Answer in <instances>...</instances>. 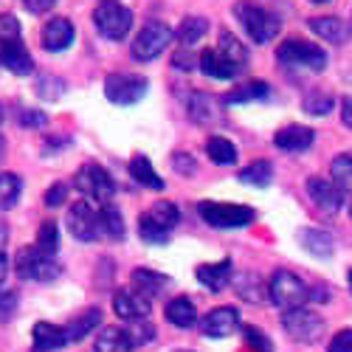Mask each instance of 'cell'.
<instances>
[{
  "label": "cell",
  "instance_id": "22",
  "mask_svg": "<svg viewBox=\"0 0 352 352\" xmlns=\"http://www.w3.org/2000/svg\"><path fill=\"white\" fill-rule=\"evenodd\" d=\"M299 243H302V248L307 254H313L318 259H330L333 256V248H336L333 237H330L327 231H321V228H302L299 231Z\"/></svg>",
  "mask_w": 352,
  "mask_h": 352
},
{
  "label": "cell",
  "instance_id": "39",
  "mask_svg": "<svg viewBox=\"0 0 352 352\" xmlns=\"http://www.w3.org/2000/svg\"><path fill=\"white\" fill-rule=\"evenodd\" d=\"M37 248L45 254V256H54L60 251V228H56L54 220H45L40 228H37Z\"/></svg>",
  "mask_w": 352,
  "mask_h": 352
},
{
  "label": "cell",
  "instance_id": "1",
  "mask_svg": "<svg viewBox=\"0 0 352 352\" xmlns=\"http://www.w3.org/2000/svg\"><path fill=\"white\" fill-rule=\"evenodd\" d=\"M234 17L240 20V25L245 28V34L256 43V45H265L271 43L276 34H279V17L268 9H262L259 3L254 0H240L237 6H234Z\"/></svg>",
  "mask_w": 352,
  "mask_h": 352
},
{
  "label": "cell",
  "instance_id": "8",
  "mask_svg": "<svg viewBox=\"0 0 352 352\" xmlns=\"http://www.w3.org/2000/svg\"><path fill=\"white\" fill-rule=\"evenodd\" d=\"M74 186L94 203H102V206H110L113 200V192H116V184L110 178V172L99 164H85L79 166L76 178H74Z\"/></svg>",
  "mask_w": 352,
  "mask_h": 352
},
{
  "label": "cell",
  "instance_id": "32",
  "mask_svg": "<svg viewBox=\"0 0 352 352\" xmlns=\"http://www.w3.org/2000/svg\"><path fill=\"white\" fill-rule=\"evenodd\" d=\"M99 324H102V310H87V313H82L79 318H74L71 324L65 327V338H68V344L82 341L87 333H94Z\"/></svg>",
  "mask_w": 352,
  "mask_h": 352
},
{
  "label": "cell",
  "instance_id": "43",
  "mask_svg": "<svg viewBox=\"0 0 352 352\" xmlns=\"http://www.w3.org/2000/svg\"><path fill=\"white\" fill-rule=\"evenodd\" d=\"M243 338H245V344H248L254 352H274L271 338L262 333L259 327H254V324H245V327H243Z\"/></svg>",
  "mask_w": 352,
  "mask_h": 352
},
{
  "label": "cell",
  "instance_id": "34",
  "mask_svg": "<svg viewBox=\"0 0 352 352\" xmlns=\"http://www.w3.org/2000/svg\"><path fill=\"white\" fill-rule=\"evenodd\" d=\"M99 223H102V234L104 237H110V240H124V234H127V226H124V217H122V212L116 209V206H104L102 212H99Z\"/></svg>",
  "mask_w": 352,
  "mask_h": 352
},
{
  "label": "cell",
  "instance_id": "3",
  "mask_svg": "<svg viewBox=\"0 0 352 352\" xmlns=\"http://www.w3.org/2000/svg\"><path fill=\"white\" fill-rule=\"evenodd\" d=\"M14 271L20 279H28V282H54L60 279L63 265L54 256H45L37 245H25L17 251Z\"/></svg>",
  "mask_w": 352,
  "mask_h": 352
},
{
  "label": "cell",
  "instance_id": "53",
  "mask_svg": "<svg viewBox=\"0 0 352 352\" xmlns=\"http://www.w3.org/2000/svg\"><path fill=\"white\" fill-rule=\"evenodd\" d=\"M341 122H344V127L352 130V96H344V102H341Z\"/></svg>",
  "mask_w": 352,
  "mask_h": 352
},
{
  "label": "cell",
  "instance_id": "15",
  "mask_svg": "<svg viewBox=\"0 0 352 352\" xmlns=\"http://www.w3.org/2000/svg\"><path fill=\"white\" fill-rule=\"evenodd\" d=\"M237 327H240L237 307H214L212 313L203 316V321H200L203 336H209V338H226V336H231Z\"/></svg>",
  "mask_w": 352,
  "mask_h": 352
},
{
  "label": "cell",
  "instance_id": "54",
  "mask_svg": "<svg viewBox=\"0 0 352 352\" xmlns=\"http://www.w3.org/2000/svg\"><path fill=\"white\" fill-rule=\"evenodd\" d=\"M6 268H9V262H6V256L0 254V285H3V276H6Z\"/></svg>",
  "mask_w": 352,
  "mask_h": 352
},
{
  "label": "cell",
  "instance_id": "33",
  "mask_svg": "<svg viewBox=\"0 0 352 352\" xmlns=\"http://www.w3.org/2000/svg\"><path fill=\"white\" fill-rule=\"evenodd\" d=\"M240 184H245V186H256V189H262V186H268L271 181H274V166H271V161H254V164H248L245 169H240Z\"/></svg>",
  "mask_w": 352,
  "mask_h": 352
},
{
  "label": "cell",
  "instance_id": "12",
  "mask_svg": "<svg viewBox=\"0 0 352 352\" xmlns=\"http://www.w3.org/2000/svg\"><path fill=\"white\" fill-rule=\"evenodd\" d=\"M113 310H116V316L124 318V321H141V318L150 316L153 299L146 296V293H141L138 287H124V290L116 293Z\"/></svg>",
  "mask_w": 352,
  "mask_h": 352
},
{
  "label": "cell",
  "instance_id": "25",
  "mask_svg": "<svg viewBox=\"0 0 352 352\" xmlns=\"http://www.w3.org/2000/svg\"><path fill=\"white\" fill-rule=\"evenodd\" d=\"M34 346L43 349V352H54V349H63L68 344L65 338V330L56 327V324H48V321H37L34 324Z\"/></svg>",
  "mask_w": 352,
  "mask_h": 352
},
{
  "label": "cell",
  "instance_id": "55",
  "mask_svg": "<svg viewBox=\"0 0 352 352\" xmlns=\"http://www.w3.org/2000/svg\"><path fill=\"white\" fill-rule=\"evenodd\" d=\"M3 155H6V141H3V135H0V161H3Z\"/></svg>",
  "mask_w": 352,
  "mask_h": 352
},
{
  "label": "cell",
  "instance_id": "58",
  "mask_svg": "<svg viewBox=\"0 0 352 352\" xmlns=\"http://www.w3.org/2000/svg\"><path fill=\"white\" fill-rule=\"evenodd\" d=\"M310 3H330V0H310Z\"/></svg>",
  "mask_w": 352,
  "mask_h": 352
},
{
  "label": "cell",
  "instance_id": "45",
  "mask_svg": "<svg viewBox=\"0 0 352 352\" xmlns=\"http://www.w3.org/2000/svg\"><path fill=\"white\" fill-rule=\"evenodd\" d=\"M45 122H48V116L43 110H32V107H20L17 110V124L20 127L40 130V127H45Z\"/></svg>",
  "mask_w": 352,
  "mask_h": 352
},
{
  "label": "cell",
  "instance_id": "49",
  "mask_svg": "<svg viewBox=\"0 0 352 352\" xmlns=\"http://www.w3.org/2000/svg\"><path fill=\"white\" fill-rule=\"evenodd\" d=\"M172 166H175V172H181V175H186V178H192L195 175V158L192 155H186V153H175L172 155Z\"/></svg>",
  "mask_w": 352,
  "mask_h": 352
},
{
  "label": "cell",
  "instance_id": "16",
  "mask_svg": "<svg viewBox=\"0 0 352 352\" xmlns=\"http://www.w3.org/2000/svg\"><path fill=\"white\" fill-rule=\"evenodd\" d=\"M313 141H316V133H313V127H305V124H285L274 135L276 150H282V153H305L313 146Z\"/></svg>",
  "mask_w": 352,
  "mask_h": 352
},
{
  "label": "cell",
  "instance_id": "31",
  "mask_svg": "<svg viewBox=\"0 0 352 352\" xmlns=\"http://www.w3.org/2000/svg\"><path fill=\"white\" fill-rule=\"evenodd\" d=\"M206 155L217 166H231V164H237V146L223 135H214L206 141Z\"/></svg>",
  "mask_w": 352,
  "mask_h": 352
},
{
  "label": "cell",
  "instance_id": "5",
  "mask_svg": "<svg viewBox=\"0 0 352 352\" xmlns=\"http://www.w3.org/2000/svg\"><path fill=\"white\" fill-rule=\"evenodd\" d=\"M276 60L287 68H307L313 74L318 71H324L327 68V54L321 51L318 45L307 43V40H299V37H293V40H285L279 48H276Z\"/></svg>",
  "mask_w": 352,
  "mask_h": 352
},
{
  "label": "cell",
  "instance_id": "35",
  "mask_svg": "<svg viewBox=\"0 0 352 352\" xmlns=\"http://www.w3.org/2000/svg\"><path fill=\"white\" fill-rule=\"evenodd\" d=\"M34 94H37L40 99H45V102H56L60 96L68 94V82L60 79L56 74H43V76L34 82Z\"/></svg>",
  "mask_w": 352,
  "mask_h": 352
},
{
  "label": "cell",
  "instance_id": "42",
  "mask_svg": "<svg viewBox=\"0 0 352 352\" xmlns=\"http://www.w3.org/2000/svg\"><path fill=\"white\" fill-rule=\"evenodd\" d=\"M336 107V99L330 94H310L305 102H302V110L307 116H327L330 110Z\"/></svg>",
  "mask_w": 352,
  "mask_h": 352
},
{
  "label": "cell",
  "instance_id": "9",
  "mask_svg": "<svg viewBox=\"0 0 352 352\" xmlns=\"http://www.w3.org/2000/svg\"><path fill=\"white\" fill-rule=\"evenodd\" d=\"M282 327L293 341L316 344V341H321V336H324V318H321L316 310L296 307V310L282 313Z\"/></svg>",
  "mask_w": 352,
  "mask_h": 352
},
{
  "label": "cell",
  "instance_id": "56",
  "mask_svg": "<svg viewBox=\"0 0 352 352\" xmlns=\"http://www.w3.org/2000/svg\"><path fill=\"white\" fill-rule=\"evenodd\" d=\"M3 122H6V107L0 104V124H3Z\"/></svg>",
  "mask_w": 352,
  "mask_h": 352
},
{
  "label": "cell",
  "instance_id": "11",
  "mask_svg": "<svg viewBox=\"0 0 352 352\" xmlns=\"http://www.w3.org/2000/svg\"><path fill=\"white\" fill-rule=\"evenodd\" d=\"M65 226L71 231V237H76L79 243H96L102 237V223H99V212L91 206L87 200H79L68 209Z\"/></svg>",
  "mask_w": 352,
  "mask_h": 352
},
{
  "label": "cell",
  "instance_id": "20",
  "mask_svg": "<svg viewBox=\"0 0 352 352\" xmlns=\"http://www.w3.org/2000/svg\"><path fill=\"white\" fill-rule=\"evenodd\" d=\"M271 96V85L268 82H259V79H251L240 87H234L223 96V104H248V102H265Z\"/></svg>",
  "mask_w": 352,
  "mask_h": 352
},
{
  "label": "cell",
  "instance_id": "26",
  "mask_svg": "<svg viewBox=\"0 0 352 352\" xmlns=\"http://www.w3.org/2000/svg\"><path fill=\"white\" fill-rule=\"evenodd\" d=\"M197 68L206 74V76H212V79H234L237 76V71H234L223 56L217 54V48H206V51H200V56H197Z\"/></svg>",
  "mask_w": 352,
  "mask_h": 352
},
{
  "label": "cell",
  "instance_id": "10",
  "mask_svg": "<svg viewBox=\"0 0 352 352\" xmlns=\"http://www.w3.org/2000/svg\"><path fill=\"white\" fill-rule=\"evenodd\" d=\"M146 91H150V82H146L144 76H135V74H122V71H116L104 79V96L107 102L113 104H135L146 96Z\"/></svg>",
  "mask_w": 352,
  "mask_h": 352
},
{
  "label": "cell",
  "instance_id": "14",
  "mask_svg": "<svg viewBox=\"0 0 352 352\" xmlns=\"http://www.w3.org/2000/svg\"><path fill=\"white\" fill-rule=\"evenodd\" d=\"M74 37H76V32H74V23H71L68 17H51V20L43 25L40 43H43L45 51L60 54V51H65V48L74 45Z\"/></svg>",
  "mask_w": 352,
  "mask_h": 352
},
{
  "label": "cell",
  "instance_id": "7",
  "mask_svg": "<svg viewBox=\"0 0 352 352\" xmlns=\"http://www.w3.org/2000/svg\"><path fill=\"white\" fill-rule=\"evenodd\" d=\"M175 40V32L166 25V23H161V20H153V23H146L141 32L135 34V40H133V60L135 63H153L155 56H161L166 48H169V43Z\"/></svg>",
  "mask_w": 352,
  "mask_h": 352
},
{
  "label": "cell",
  "instance_id": "13",
  "mask_svg": "<svg viewBox=\"0 0 352 352\" xmlns=\"http://www.w3.org/2000/svg\"><path fill=\"white\" fill-rule=\"evenodd\" d=\"M307 195H310V200L316 203V206H318L321 212H327V214L341 212L344 200H346V192L338 189V186H336L333 181H327V178H307Z\"/></svg>",
  "mask_w": 352,
  "mask_h": 352
},
{
  "label": "cell",
  "instance_id": "44",
  "mask_svg": "<svg viewBox=\"0 0 352 352\" xmlns=\"http://www.w3.org/2000/svg\"><path fill=\"white\" fill-rule=\"evenodd\" d=\"M23 34V25L14 14H0V43H17Z\"/></svg>",
  "mask_w": 352,
  "mask_h": 352
},
{
  "label": "cell",
  "instance_id": "27",
  "mask_svg": "<svg viewBox=\"0 0 352 352\" xmlns=\"http://www.w3.org/2000/svg\"><path fill=\"white\" fill-rule=\"evenodd\" d=\"M189 116H192V122L197 124H212L217 122V99L212 94H192L189 96Z\"/></svg>",
  "mask_w": 352,
  "mask_h": 352
},
{
  "label": "cell",
  "instance_id": "30",
  "mask_svg": "<svg viewBox=\"0 0 352 352\" xmlns=\"http://www.w3.org/2000/svg\"><path fill=\"white\" fill-rule=\"evenodd\" d=\"M206 32H209V20L200 17V14H189V17L181 20L175 37H178L184 45H195V43H200L203 37H206Z\"/></svg>",
  "mask_w": 352,
  "mask_h": 352
},
{
  "label": "cell",
  "instance_id": "21",
  "mask_svg": "<svg viewBox=\"0 0 352 352\" xmlns=\"http://www.w3.org/2000/svg\"><path fill=\"white\" fill-rule=\"evenodd\" d=\"M130 178H133L138 186L155 189V192H161V189L166 186L164 178L155 172V166L150 164V158H146V155H133V158H130Z\"/></svg>",
  "mask_w": 352,
  "mask_h": 352
},
{
  "label": "cell",
  "instance_id": "4",
  "mask_svg": "<svg viewBox=\"0 0 352 352\" xmlns=\"http://www.w3.org/2000/svg\"><path fill=\"white\" fill-rule=\"evenodd\" d=\"M94 25L99 28V34L104 40L119 43L130 34L133 28V12L127 6H122L119 0H102V3L94 9Z\"/></svg>",
  "mask_w": 352,
  "mask_h": 352
},
{
  "label": "cell",
  "instance_id": "50",
  "mask_svg": "<svg viewBox=\"0 0 352 352\" xmlns=\"http://www.w3.org/2000/svg\"><path fill=\"white\" fill-rule=\"evenodd\" d=\"M327 352H352V330H341L333 336Z\"/></svg>",
  "mask_w": 352,
  "mask_h": 352
},
{
  "label": "cell",
  "instance_id": "57",
  "mask_svg": "<svg viewBox=\"0 0 352 352\" xmlns=\"http://www.w3.org/2000/svg\"><path fill=\"white\" fill-rule=\"evenodd\" d=\"M346 282H349V293H352V271H349V276H346Z\"/></svg>",
  "mask_w": 352,
  "mask_h": 352
},
{
  "label": "cell",
  "instance_id": "29",
  "mask_svg": "<svg viewBox=\"0 0 352 352\" xmlns=\"http://www.w3.org/2000/svg\"><path fill=\"white\" fill-rule=\"evenodd\" d=\"M133 341L122 327H104L96 338V352H133Z\"/></svg>",
  "mask_w": 352,
  "mask_h": 352
},
{
  "label": "cell",
  "instance_id": "59",
  "mask_svg": "<svg viewBox=\"0 0 352 352\" xmlns=\"http://www.w3.org/2000/svg\"><path fill=\"white\" fill-rule=\"evenodd\" d=\"M181 352H189V349H181Z\"/></svg>",
  "mask_w": 352,
  "mask_h": 352
},
{
  "label": "cell",
  "instance_id": "37",
  "mask_svg": "<svg viewBox=\"0 0 352 352\" xmlns=\"http://www.w3.org/2000/svg\"><path fill=\"white\" fill-rule=\"evenodd\" d=\"M166 285V276L164 274H155L150 268H135L133 271V287H138L141 293H146V296H155V293H161Z\"/></svg>",
  "mask_w": 352,
  "mask_h": 352
},
{
  "label": "cell",
  "instance_id": "6",
  "mask_svg": "<svg viewBox=\"0 0 352 352\" xmlns=\"http://www.w3.org/2000/svg\"><path fill=\"white\" fill-rule=\"evenodd\" d=\"M197 212L214 228H245L256 217V212L251 206H240V203H217V200L197 203Z\"/></svg>",
  "mask_w": 352,
  "mask_h": 352
},
{
  "label": "cell",
  "instance_id": "36",
  "mask_svg": "<svg viewBox=\"0 0 352 352\" xmlns=\"http://www.w3.org/2000/svg\"><path fill=\"white\" fill-rule=\"evenodd\" d=\"M20 192H23V181L17 178V175L14 172H0V212L12 209L20 200Z\"/></svg>",
  "mask_w": 352,
  "mask_h": 352
},
{
  "label": "cell",
  "instance_id": "23",
  "mask_svg": "<svg viewBox=\"0 0 352 352\" xmlns=\"http://www.w3.org/2000/svg\"><path fill=\"white\" fill-rule=\"evenodd\" d=\"M164 316H166V321H169L172 327H181V330H189V327L197 324V310H195L192 299H186V296L172 299V302L166 305Z\"/></svg>",
  "mask_w": 352,
  "mask_h": 352
},
{
  "label": "cell",
  "instance_id": "46",
  "mask_svg": "<svg viewBox=\"0 0 352 352\" xmlns=\"http://www.w3.org/2000/svg\"><path fill=\"white\" fill-rule=\"evenodd\" d=\"M133 346H141V344H150L155 338V327L153 324H146V321H133V327L127 330Z\"/></svg>",
  "mask_w": 352,
  "mask_h": 352
},
{
  "label": "cell",
  "instance_id": "48",
  "mask_svg": "<svg viewBox=\"0 0 352 352\" xmlns=\"http://www.w3.org/2000/svg\"><path fill=\"white\" fill-rule=\"evenodd\" d=\"M17 307V293L9 290L6 285H0V318H9Z\"/></svg>",
  "mask_w": 352,
  "mask_h": 352
},
{
  "label": "cell",
  "instance_id": "51",
  "mask_svg": "<svg viewBox=\"0 0 352 352\" xmlns=\"http://www.w3.org/2000/svg\"><path fill=\"white\" fill-rule=\"evenodd\" d=\"M172 65L178 71H192V68H197V56H192L189 51H178L172 56Z\"/></svg>",
  "mask_w": 352,
  "mask_h": 352
},
{
  "label": "cell",
  "instance_id": "2",
  "mask_svg": "<svg viewBox=\"0 0 352 352\" xmlns=\"http://www.w3.org/2000/svg\"><path fill=\"white\" fill-rule=\"evenodd\" d=\"M268 296L282 310H296L310 302V287L293 271H276L268 282Z\"/></svg>",
  "mask_w": 352,
  "mask_h": 352
},
{
  "label": "cell",
  "instance_id": "24",
  "mask_svg": "<svg viewBox=\"0 0 352 352\" xmlns=\"http://www.w3.org/2000/svg\"><path fill=\"white\" fill-rule=\"evenodd\" d=\"M217 54L223 56V60L234 68V71H243L245 65H248V51H245V45L237 40V37H234L231 32H223L220 34V43H217Z\"/></svg>",
  "mask_w": 352,
  "mask_h": 352
},
{
  "label": "cell",
  "instance_id": "19",
  "mask_svg": "<svg viewBox=\"0 0 352 352\" xmlns=\"http://www.w3.org/2000/svg\"><path fill=\"white\" fill-rule=\"evenodd\" d=\"M197 282L212 290V293H220L228 282H231V259H223V262H206V265H197L195 271Z\"/></svg>",
  "mask_w": 352,
  "mask_h": 352
},
{
  "label": "cell",
  "instance_id": "41",
  "mask_svg": "<svg viewBox=\"0 0 352 352\" xmlns=\"http://www.w3.org/2000/svg\"><path fill=\"white\" fill-rule=\"evenodd\" d=\"M138 237L144 243H150V245H164V243H169V231H164L161 226H155L150 214H141L138 217Z\"/></svg>",
  "mask_w": 352,
  "mask_h": 352
},
{
  "label": "cell",
  "instance_id": "40",
  "mask_svg": "<svg viewBox=\"0 0 352 352\" xmlns=\"http://www.w3.org/2000/svg\"><path fill=\"white\" fill-rule=\"evenodd\" d=\"M330 172H333V184H336L338 189L352 192V155H349V153L336 155Z\"/></svg>",
  "mask_w": 352,
  "mask_h": 352
},
{
  "label": "cell",
  "instance_id": "52",
  "mask_svg": "<svg viewBox=\"0 0 352 352\" xmlns=\"http://www.w3.org/2000/svg\"><path fill=\"white\" fill-rule=\"evenodd\" d=\"M60 0H25V9L32 14H43V12H51Z\"/></svg>",
  "mask_w": 352,
  "mask_h": 352
},
{
  "label": "cell",
  "instance_id": "18",
  "mask_svg": "<svg viewBox=\"0 0 352 352\" xmlns=\"http://www.w3.org/2000/svg\"><path fill=\"white\" fill-rule=\"evenodd\" d=\"M307 25H310V32H313L316 37H321L324 43H333V45H344V43L352 37L349 25H346L341 17H330V14H324V17H310Z\"/></svg>",
  "mask_w": 352,
  "mask_h": 352
},
{
  "label": "cell",
  "instance_id": "17",
  "mask_svg": "<svg viewBox=\"0 0 352 352\" xmlns=\"http://www.w3.org/2000/svg\"><path fill=\"white\" fill-rule=\"evenodd\" d=\"M0 65H3L6 71H12V74H17V76H28L34 71V60H32V54L25 51L23 40L0 43Z\"/></svg>",
  "mask_w": 352,
  "mask_h": 352
},
{
  "label": "cell",
  "instance_id": "38",
  "mask_svg": "<svg viewBox=\"0 0 352 352\" xmlns=\"http://www.w3.org/2000/svg\"><path fill=\"white\" fill-rule=\"evenodd\" d=\"M146 214H150V217H153V223H155V226H161L164 231H172L175 226L181 223V209L175 206V203H169V200H158L155 206H153L150 212H146Z\"/></svg>",
  "mask_w": 352,
  "mask_h": 352
},
{
  "label": "cell",
  "instance_id": "28",
  "mask_svg": "<svg viewBox=\"0 0 352 352\" xmlns=\"http://www.w3.org/2000/svg\"><path fill=\"white\" fill-rule=\"evenodd\" d=\"M234 287H237V293L245 302H254V305L265 302V296H268V282H262L259 274H240L234 279Z\"/></svg>",
  "mask_w": 352,
  "mask_h": 352
},
{
  "label": "cell",
  "instance_id": "47",
  "mask_svg": "<svg viewBox=\"0 0 352 352\" xmlns=\"http://www.w3.org/2000/svg\"><path fill=\"white\" fill-rule=\"evenodd\" d=\"M65 200H68V184H54V186L45 192V206H48V209L63 206Z\"/></svg>",
  "mask_w": 352,
  "mask_h": 352
}]
</instances>
